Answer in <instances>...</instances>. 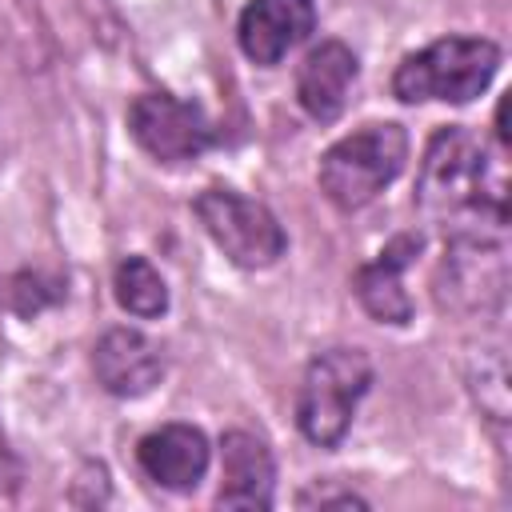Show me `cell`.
<instances>
[{"label":"cell","instance_id":"1","mask_svg":"<svg viewBox=\"0 0 512 512\" xmlns=\"http://www.w3.org/2000/svg\"><path fill=\"white\" fill-rule=\"evenodd\" d=\"M416 208L444 232V244H504L508 240V168L476 132L436 128L420 176Z\"/></svg>","mask_w":512,"mask_h":512},{"label":"cell","instance_id":"2","mask_svg":"<svg viewBox=\"0 0 512 512\" xmlns=\"http://www.w3.org/2000/svg\"><path fill=\"white\" fill-rule=\"evenodd\" d=\"M496 68H500V48L492 40L444 36L400 60L392 76V96L404 104H424V100L468 104L492 84Z\"/></svg>","mask_w":512,"mask_h":512},{"label":"cell","instance_id":"3","mask_svg":"<svg viewBox=\"0 0 512 512\" xmlns=\"http://www.w3.org/2000/svg\"><path fill=\"white\" fill-rule=\"evenodd\" d=\"M408 160V132L392 120L384 124H364L348 136H340L324 156H320V192L340 208L356 212L372 204L404 168Z\"/></svg>","mask_w":512,"mask_h":512},{"label":"cell","instance_id":"4","mask_svg":"<svg viewBox=\"0 0 512 512\" xmlns=\"http://www.w3.org/2000/svg\"><path fill=\"white\" fill-rule=\"evenodd\" d=\"M372 384V360L360 348L316 352L296 392V424L316 448H336Z\"/></svg>","mask_w":512,"mask_h":512},{"label":"cell","instance_id":"5","mask_svg":"<svg viewBox=\"0 0 512 512\" xmlns=\"http://www.w3.org/2000/svg\"><path fill=\"white\" fill-rule=\"evenodd\" d=\"M196 220L212 236V244L236 264V268H268L284 256L288 236L280 220L260 204L232 188H204L196 196Z\"/></svg>","mask_w":512,"mask_h":512},{"label":"cell","instance_id":"6","mask_svg":"<svg viewBox=\"0 0 512 512\" xmlns=\"http://www.w3.org/2000/svg\"><path fill=\"white\" fill-rule=\"evenodd\" d=\"M132 140L160 164H188L212 144V124L200 104L172 92H144L128 104Z\"/></svg>","mask_w":512,"mask_h":512},{"label":"cell","instance_id":"7","mask_svg":"<svg viewBox=\"0 0 512 512\" xmlns=\"http://www.w3.org/2000/svg\"><path fill=\"white\" fill-rule=\"evenodd\" d=\"M92 372L120 400L148 396L164 380V348L140 328H108L92 348Z\"/></svg>","mask_w":512,"mask_h":512},{"label":"cell","instance_id":"8","mask_svg":"<svg viewBox=\"0 0 512 512\" xmlns=\"http://www.w3.org/2000/svg\"><path fill=\"white\" fill-rule=\"evenodd\" d=\"M316 28V8L312 0H248L236 24L240 52L252 64H280L308 32Z\"/></svg>","mask_w":512,"mask_h":512},{"label":"cell","instance_id":"9","mask_svg":"<svg viewBox=\"0 0 512 512\" xmlns=\"http://www.w3.org/2000/svg\"><path fill=\"white\" fill-rule=\"evenodd\" d=\"M420 248H424L420 232H400L376 252V260H368L356 272V296L372 320L396 324V328L412 320V296L404 288V268L420 256Z\"/></svg>","mask_w":512,"mask_h":512},{"label":"cell","instance_id":"10","mask_svg":"<svg viewBox=\"0 0 512 512\" xmlns=\"http://www.w3.org/2000/svg\"><path fill=\"white\" fill-rule=\"evenodd\" d=\"M220 508H252L264 512L272 508V488H276V464L272 452L260 436L252 432H224L220 436Z\"/></svg>","mask_w":512,"mask_h":512},{"label":"cell","instance_id":"11","mask_svg":"<svg viewBox=\"0 0 512 512\" xmlns=\"http://www.w3.org/2000/svg\"><path fill=\"white\" fill-rule=\"evenodd\" d=\"M136 460H140L144 476L156 480L160 488L192 492L204 480V472H208L212 448H208V436L200 428H192V424H164V428L148 432L136 444Z\"/></svg>","mask_w":512,"mask_h":512},{"label":"cell","instance_id":"12","mask_svg":"<svg viewBox=\"0 0 512 512\" xmlns=\"http://www.w3.org/2000/svg\"><path fill=\"white\" fill-rule=\"evenodd\" d=\"M356 76H360L356 52L344 40H324L296 68V100L312 120L332 124L344 112Z\"/></svg>","mask_w":512,"mask_h":512},{"label":"cell","instance_id":"13","mask_svg":"<svg viewBox=\"0 0 512 512\" xmlns=\"http://www.w3.org/2000/svg\"><path fill=\"white\" fill-rule=\"evenodd\" d=\"M112 288H116V304L140 320H156L168 308V284L144 256H124L116 264Z\"/></svg>","mask_w":512,"mask_h":512},{"label":"cell","instance_id":"14","mask_svg":"<svg viewBox=\"0 0 512 512\" xmlns=\"http://www.w3.org/2000/svg\"><path fill=\"white\" fill-rule=\"evenodd\" d=\"M480 408L492 416V420H504L508 416V368H504V344L496 348H480V376L472 384Z\"/></svg>","mask_w":512,"mask_h":512},{"label":"cell","instance_id":"15","mask_svg":"<svg viewBox=\"0 0 512 512\" xmlns=\"http://www.w3.org/2000/svg\"><path fill=\"white\" fill-rule=\"evenodd\" d=\"M296 504H300V508H312V504H320V508H364L368 500L356 496L352 488H344V492H332V488H308V492L296 496Z\"/></svg>","mask_w":512,"mask_h":512},{"label":"cell","instance_id":"16","mask_svg":"<svg viewBox=\"0 0 512 512\" xmlns=\"http://www.w3.org/2000/svg\"><path fill=\"white\" fill-rule=\"evenodd\" d=\"M16 484H20V460L12 456L4 428H0V492H16Z\"/></svg>","mask_w":512,"mask_h":512}]
</instances>
